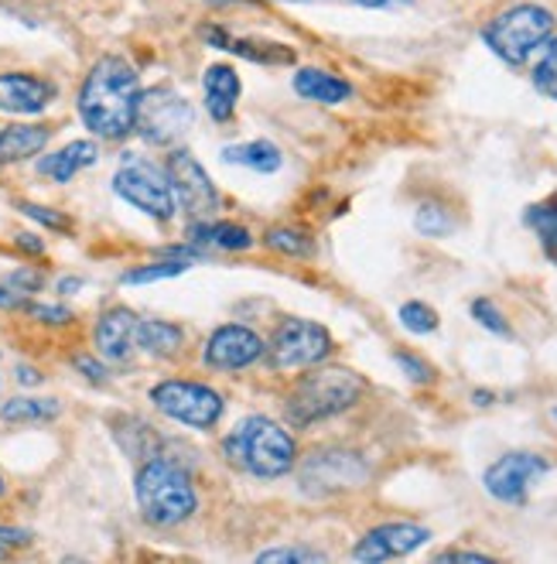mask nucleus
<instances>
[{
    "label": "nucleus",
    "instance_id": "obj_1",
    "mask_svg": "<svg viewBox=\"0 0 557 564\" xmlns=\"http://www.w3.org/2000/svg\"><path fill=\"white\" fill-rule=\"evenodd\" d=\"M138 99L141 76L134 65L120 55H103L86 73L76 107L89 134H96L100 141H123L127 134H134Z\"/></svg>",
    "mask_w": 557,
    "mask_h": 564
},
{
    "label": "nucleus",
    "instance_id": "obj_2",
    "mask_svg": "<svg viewBox=\"0 0 557 564\" xmlns=\"http://www.w3.org/2000/svg\"><path fill=\"white\" fill-rule=\"evenodd\" d=\"M222 458L253 479H281L298 462V445L274 417L250 414L222 438Z\"/></svg>",
    "mask_w": 557,
    "mask_h": 564
},
{
    "label": "nucleus",
    "instance_id": "obj_3",
    "mask_svg": "<svg viewBox=\"0 0 557 564\" xmlns=\"http://www.w3.org/2000/svg\"><path fill=\"white\" fill-rule=\"evenodd\" d=\"M367 393V380L346 367H318L291 387L284 417L291 427H312L356 408Z\"/></svg>",
    "mask_w": 557,
    "mask_h": 564
},
{
    "label": "nucleus",
    "instance_id": "obj_4",
    "mask_svg": "<svg viewBox=\"0 0 557 564\" xmlns=\"http://www.w3.org/2000/svg\"><path fill=\"white\" fill-rule=\"evenodd\" d=\"M134 496L141 517L151 527H178L199 510V496H195L188 466L165 455L144 462L134 479Z\"/></svg>",
    "mask_w": 557,
    "mask_h": 564
},
{
    "label": "nucleus",
    "instance_id": "obj_5",
    "mask_svg": "<svg viewBox=\"0 0 557 564\" xmlns=\"http://www.w3.org/2000/svg\"><path fill=\"white\" fill-rule=\"evenodd\" d=\"M554 35V14L540 4H513L482 28V42L506 65H523Z\"/></svg>",
    "mask_w": 557,
    "mask_h": 564
},
{
    "label": "nucleus",
    "instance_id": "obj_6",
    "mask_svg": "<svg viewBox=\"0 0 557 564\" xmlns=\"http://www.w3.org/2000/svg\"><path fill=\"white\" fill-rule=\"evenodd\" d=\"M113 192L127 206H134L138 213H144L157 223H172L178 216V203H175V188L168 182V172L154 169L151 161L138 158V154H123L120 169L113 175Z\"/></svg>",
    "mask_w": 557,
    "mask_h": 564
},
{
    "label": "nucleus",
    "instance_id": "obj_7",
    "mask_svg": "<svg viewBox=\"0 0 557 564\" xmlns=\"http://www.w3.org/2000/svg\"><path fill=\"white\" fill-rule=\"evenodd\" d=\"M148 401L168 421L195 431L216 427L226 411L222 393L212 390L209 383H195V380H161L148 390Z\"/></svg>",
    "mask_w": 557,
    "mask_h": 564
},
{
    "label": "nucleus",
    "instance_id": "obj_8",
    "mask_svg": "<svg viewBox=\"0 0 557 564\" xmlns=\"http://www.w3.org/2000/svg\"><path fill=\"white\" fill-rule=\"evenodd\" d=\"M192 123H195V110H192V104L175 86L141 89L134 130L148 144L172 148V144H178L188 134Z\"/></svg>",
    "mask_w": 557,
    "mask_h": 564
},
{
    "label": "nucleus",
    "instance_id": "obj_9",
    "mask_svg": "<svg viewBox=\"0 0 557 564\" xmlns=\"http://www.w3.org/2000/svg\"><path fill=\"white\" fill-rule=\"evenodd\" d=\"M370 462L349 452V448H318L312 452L302 469H298V486L305 496H315V500H325V496L336 492H349L370 482Z\"/></svg>",
    "mask_w": 557,
    "mask_h": 564
},
{
    "label": "nucleus",
    "instance_id": "obj_10",
    "mask_svg": "<svg viewBox=\"0 0 557 564\" xmlns=\"http://www.w3.org/2000/svg\"><path fill=\"white\" fill-rule=\"evenodd\" d=\"M332 332L312 318H287L267 343V359L274 370H312L332 356Z\"/></svg>",
    "mask_w": 557,
    "mask_h": 564
},
{
    "label": "nucleus",
    "instance_id": "obj_11",
    "mask_svg": "<svg viewBox=\"0 0 557 564\" xmlns=\"http://www.w3.org/2000/svg\"><path fill=\"white\" fill-rule=\"evenodd\" d=\"M547 473H550V462L544 455H537V452H506L485 469L482 486H485L489 496H493V500H500L506 507H520V503H527L534 482L544 479Z\"/></svg>",
    "mask_w": 557,
    "mask_h": 564
},
{
    "label": "nucleus",
    "instance_id": "obj_12",
    "mask_svg": "<svg viewBox=\"0 0 557 564\" xmlns=\"http://www.w3.org/2000/svg\"><path fill=\"white\" fill-rule=\"evenodd\" d=\"M168 182L175 188V203L178 209L188 216V223L195 219H212L219 213V188L216 182L209 178V172L203 169L199 161H195V154L188 151H175L168 158Z\"/></svg>",
    "mask_w": 557,
    "mask_h": 564
},
{
    "label": "nucleus",
    "instance_id": "obj_13",
    "mask_svg": "<svg viewBox=\"0 0 557 564\" xmlns=\"http://www.w3.org/2000/svg\"><path fill=\"white\" fill-rule=\"evenodd\" d=\"M264 356H267V343L260 339L253 328L237 325V322L219 325L203 349L206 367H212V370H247Z\"/></svg>",
    "mask_w": 557,
    "mask_h": 564
},
{
    "label": "nucleus",
    "instance_id": "obj_14",
    "mask_svg": "<svg viewBox=\"0 0 557 564\" xmlns=\"http://www.w3.org/2000/svg\"><path fill=\"white\" fill-rule=\"evenodd\" d=\"M428 541H432V530L421 527V523H380V527L367 530V534L359 538V544L352 547V557L367 561V564L393 561V557L414 554Z\"/></svg>",
    "mask_w": 557,
    "mask_h": 564
},
{
    "label": "nucleus",
    "instance_id": "obj_15",
    "mask_svg": "<svg viewBox=\"0 0 557 564\" xmlns=\"http://www.w3.org/2000/svg\"><path fill=\"white\" fill-rule=\"evenodd\" d=\"M55 99V86L31 73H0V113L35 117L45 113Z\"/></svg>",
    "mask_w": 557,
    "mask_h": 564
},
{
    "label": "nucleus",
    "instance_id": "obj_16",
    "mask_svg": "<svg viewBox=\"0 0 557 564\" xmlns=\"http://www.w3.org/2000/svg\"><path fill=\"white\" fill-rule=\"evenodd\" d=\"M92 343H96V352H100L107 362H127L138 349V315L127 305L107 308L100 318H96Z\"/></svg>",
    "mask_w": 557,
    "mask_h": 564
},
{
    "label": "nucleus",
    "instance_id": "obj_17",
    "mask_svg": "<svg viewBox=\"0 0 557 564\" xmlns=\"http://www.w3.org/2000/svg\"><path fill=\"white\" fill-rule=\"evenodd\" d=\"M203 93H206V110L216 123H226L237 117V104H240V93H243V83H240V73L233 65L226 62H216L203 73Z\"/></svg>",
    "mask_w": 557,
    "mask_h": 564
},
{
    "label": "nucleus",
    "instance_id": "obj_18",
    "mask_svg": "<svg viewBox=\"0 0 557 564\" xmlns=\"http://www.w3.org/2000/svg\"><path fill=\"white\" fill-rule=\"evenodd\" d=\"M52 130L45 123H8L0 127V164H21L48 148Z\"/></svg>",
    "mask_w": 557,
    "mask_h": 564
},
{
    "label": "nucleus",
    "instance_id": "obj_19",
    "mask_svg": "<svg viewBox=\"0 0 557 564\" xmlns=\"http://www.w3.org/2000/svg\"><path fill=\"white\" fill-rule=\"evenodd\" d=\"M188 243L192 247H219L226 253H243L253 247V237L247 226H237L229 219H195V223H188Z\"/></svg>",
    "mask_w": 557,
    "mask_h": 564
},
{
    "label": "nucleus",
    "instance_id": "obj_20",
    "mask_svg": "<svg viewBox=\"0 0 557 564\" xmlns=\"http://www.w3.org/2000/svg\"><path fill=\"white\" fill-rule=\"evenodd\" d=\"M96 158H100V148H96L92 141H73V144H65L62 151L42 158V161H39V172H42L45 178L65 185V182H73L79 172L92 169Z\"/></svg>",
    "mask_w": 557,
    "mask_h": 564
},
{
    "label": "nucleus",
    "instance_id": "obj_21",
    "mask_svg": "<svg viewBox=\"0 0 557 564\" xmlns=\"http://www.w3.org/2000/svg\"><path fill=\"white\" fill-rule=\"evenodd\" d=\"M294 93H298L302 99H312V104H321V107H339L352 96V86L346 79H339L336 73L298 69L294 73Z\"/></svg>",
    "mask_w": 557,
    "mask_h": 564
},
{
    "label": "nucleus",
    "instance_id": "obj_22",
    "mask_svg": "<svg viewBox=\"0 0 557 564\" xmlns=\"http://www.w3.org/2000/svg\"><path fill=\"white\" fill-rule=\"evenodd\" d=\"M219 158L229 161V164H240V169L260 172V175H274L284 164V151L274 141H267V138L243 141V144H226L219 151Z\"/></svg>",
    "mask_w": 557,
    "mask_h": 564
},
{
    "label": "nucleus",
    "instance_id": "obj_23",
    "mask_svg": "<svg viewBox=\"0 0 557 564\" xmlns=\"http://www.w3.org/2000/svg\"><path fill=\"white\" fill-rule=\"evenodd\" d=\"M185 346V332L175 322L165 318H138V349L157 359L178 356Z\"/></svg>",
    "mask_w": 557,
    "mask_h": 564
},
{
    "label": "nucleus",
    "instance_id": "obj_24",
    "mask_svg": "<svg viewBox=\"0 0 557 564\" xmlns=\"http://www.w3.org/2000/svg\"><path fill=\"white\" fill-rule=\"evenodd\" d=\"M62 414V404L55 397H14L0 408V421L8 424H45Z\"/></svg>",
    "mask_w": 557,
    "mask_h": 564
},
{
    "label": "nucleus",
    "instance_id": "obj_25",
    "mask_svg": "<svg viewBox=\"0 0 557 564\" xmlns=\"http://www.w3.org/2000/svg\"><path fill=\"white\" fill-rule=\"evenodd\" d=\"M222 52H233L253 65H294V48L291 45H277V42H256V39H233L229 35Z\"/></svg>",
    "mask_w": 557,
    "mask_h": 564
},
{
    "label": "nucleus",
    "instance_id": "obj_26",
    "mask_svg": "<svg viewBox=\"0 0 557 564\" xmlns=\"http://www.w3.org/2000/svg\"><path fill=\"white\" fill-rule=\"evenodd\" d=\"M264 243L274 250V253H284V257H294V260H305V257H315V240L308 229H298V226H274L271 234L264 237Z\"/></svg>",
    "mask_w": 557,
    "mask_h": 564
},
{
    "label": "nucleus",
    "instance_id": "obj_27",
    "mask_svg": "<svg viewBox=\"0 0 557 564\" xmlns=\"http://www.w3.org/2000/svg\"><path fill=\"white\" fill-rule=\"evenodd\" d=\"M527 226L540 237L544 250L557 260V198H547V203H540V206H531Z\"/></svg>",
    "mask_w": 557,
    "mask_h": 564
},
{
    "label": "nucleus",
    "instance_id": "obj_28",
    "mask_svg": "<svg viewBox=\"0 0 557 564\" xmlns=\"http://www.w3.org/2000/svg\"><path fill=\"white\" fill-rule=\"evenodd\" d=\"M188 271V260L185 257H172V260H157V263H144V268H134L120 278V284H154V281H168Z\"/></svg>",
    "mask_w": 557,
    "mask_h": 564
},
{
    "label": "nucleus",
    "instance_id": "obj_29",
    "mask_svg": "<svg viewBox=\"0 0 557 564\" xmlns=\"http://www.w3.org/2000/svg\"><path fill=\"white\" fill-rule=\"evenodd\" d=\"M414 226H417V234H424V237H448L455 229V219L438 203H421L417 213H414Z\"/></svg>",
    "mask_w": 557,
    "mask_h": 564
},
{
    "label": "nucleus",
    "instance_id": "obj_30",
    "mask_svg": "<svg viewBox=\"0 0 557 564\" xmlns=\"http://www.w3.org/2000/svg\"><path fill=\"white\" fill-rule=\"evenodd\" d=\"M540 48L544 52L534 65V86H537V93L557 99V39H547Z\"/></svg>",
    "mask_w": 557,
    "mask_h": 564
},
{
    "label": "nucleus",
    "instance_id": "obj_31",
    "mask_svg": "<svg viewBox=\"0 0 557 564\" xmlns=\"http://www.w3.org/2000/svg\"><path fill=\"white\" fill-rule=\"evenodd\" d=\"M397 318L407 332H414V336H432V332H438V312L424 302H404Z\"/></svg>",
    "mask_w": 557,
    "mask_h": 564
},
{
    "label": "nucleus",
    "instance_id": "obj_32",
    "mask_svg": "<svg viewBox=\"0 0 557 564\" xmlns=\"http://www.w3.org/2000/svg\"><path fill=\"white\" fill-rule=\"evenodd\" d=\"M472 318L485 328V332H493V336H500V339H510L513 336V328H510V322H506V315L489 302V297H476L472 302Z\"/></svg>",
    "mask_w": 557,
    "mask_h": 564
},
{
    "label": "nucleus",
    "instance_id": "obj_33",
    "mask_svg": "<svg viewBox=\"0 0 557 564\" xmlns=\"http://www.w3.org/2000/svg\"><path fill=\"white\" fill-rule=\"evenodd\" d=\"M18 213H24L28 219H35V223L55 229V234H69V229H73L69 219H65L62 213H55V209H48V206H39V203H18Z\"/></svg>",
    "mask_w": 557,
    "mask_h": 564
},
{
    "label": "nucleus",
    "instance_id": "obj_34",
    "mask_svg": "<svg viewBox=\"0 0 557 564\" xmlns=\"http://www.w3.org/2000/svg\"><path fill=\"white\" fill-rule=\"evenodd\" d=\"M393 362L404 370V377L411 380V383H432L435 380V370H432V362H424L421 356H414V352H397L393 356Z\"/></svg>",
    "mask_w": 557,
    "mask_h": 564
},
{
    "label": "nucleus",
    "instance_id": "obj_35",
    "mask_svg": "<svg viewBox=\"0 0 557 564\" xmlns=\"http://www.w3.org/2000/svg\"><path fill=\"white\" fill-rule=\"evenodd\" d=\"M260 564H271V561H329L321 551H308V547H267L256 554Z\"/></svg>",
    "mask_w": 557,
    "mask_h": 564
},
{
    "label": "nucleus",
    "instance_id": "obj_36",
    "mask_svg": "<svg viewBox=\"0 0 557 564\" xmlns=\"http://www.w3.org/2000/svg\"><path fill=\"white\" fill-rule=\"evenodd\" d=\"M24 312L31 318H39L45 325H69L73 322V312L65 305H39V302H24Z\"/></svg>",
    "mask_w": 557,
    "mask_h": 564
},
{
    "label": "nucleus",
    "instance_id": "obj_37",
    "mask_svg": "<svg viewBox=\"0 0 557 564\" xmlns=\"http://www.w3.org/2000/svg\"><path fill=\"white\" fill-rule=\"evenodd\" d=\"M73 367H76L86 380H92V383H107V380H110V373H107V367L100 362V356H76V359H73Z\"/></svg>",
    "mask_w": 557,
    "mask_h": 564
},
{
    "label": "nucleus",
    "instance_id": "obj_38",
    "mask_svg": "<svg viewBox=\"0 0 557 564\" xmlns=\"http://www.w3.org/2000/svg\"><path fill=\"white\" fill-rule=\"evenodd\" d=\"M8 284H11L14 291H21V294H35V291H42V288H45V278H42V274H35V271H14Z\"/></svg>",
    "mask_w": 557,
    "mask_h": 564
},
{
    "label": "nucleus",
    "instance_id": "obj_39",
    "mask_svg": "<svg viewBox=\"0 0 557 564\" xmlns=\"http://www.w3.org/2000/svg\"><path fill=\"white\" fill-rule=\"evenodd\" d=\"M35 534L24 527H0V547H28Z\"/></svg>",
    "mask_w": 557,
    "mask_h": 564
},
{
    "label": "nucleus",
    "instance_id": "obj_40",
    "mask_svg": "<svg viewBox=\"0 0 557 564\" xmlns=\"http://www.w3.org/2000/svg\"><path fill=\"white\" fill-rule=\"evenodd\" d=\"M14 247L24 250V253H31V257H42L45 253V240L39 234H18L14 237Z\"/></svg>",
    "mask_w": 557,
    "mask_h": 564
},
{
    "label": "nucleus",
    "instance_id": "obj_41",
    "mask_svg": "<svg viewBox=\"0 0 557 564\" xmlns=\"http://www.w3.org/2000/svg\"><path fill=\"white\" fill-rule=\"evenodd\" d=\"M435 561H469V564H489L493 557L482 554V551H441Z\"/></svg>",
    "mask_w": 557,
    "mask_h": 564
},
{
    "label": "nucleus",
    "instance_id": "obj_42",
    "mask_svg": "<svg viewBox=\"0 0 557 564\" xmlns=\"http://www.w3.org/2000/svg\"><path fill=\"white\" fill-rule=\"evenodd\" d=\"M0 308H24V294L14 291L11 284L0 288Z\"/></svg>",
    "mask_w": 557,
    "mask_h": 564
},
{
    "label": "nucleus",
    "instance_id": "obj_43",
    "mask_svg": "<svg viewBox=\"0 0 557 564\" xmlns=\"http://www.w3.org/2000/svg\"><path fill=\"white\" fill-rule=\"evenodd\" d=\"M18 380H21L24 387H39V383H42V373H39L35 367H18Z\"/></svg>",
    "mask_w": 557,
    "mask_h": 564
},
{
    "label": "nucleus",
    "instance_id": "obj_44",
    "mask_svg": "<svg viewBox=\"0 0 557 564\" xmlns=\"http://www.w3.org/2000/svg\"><path fill=\"white\" fill-rule=\"evenodd\" d=\"M352 4H359V8H397V4H411V0H352Z\"/></svg>",
    "mask_w": 557,
    "mask_h": 564
},
{
    "label": "nucleus",
    "instance_id": "obj_45",
    "mask_svg": "<svg viewBox=\"0 0 557 564\" xmlns=\"http://www.w3.org/2000/svg\"><path fill=\"white\" fill-rule=\"evenodd\" d=\"M83 291V278H62L58 281V294H76Z\"/></svg>",
    "mask_w": 557,
    "mask_h": 564
},
{
    "label": "nucleus",
    "instance_id": "obj_46",
    "mask_svg": "<svg viewBox=\"0 0 557 564\" xmlns=\"http://www.w3.org/2000/svg\"><path fill=\"white\" fill-rule=\"evenodd\" d=\"M493 401H496V393H493V390H476V393H472V404H476V408H489Z\"/></svg>",
    "mask_w": 557,
    "mask_h": 564
},
{
    "label": "nucleus",
    "instance_id": "obj_47",
    "mask_svg": "<svg viewBox=\"0 0 557 564\" xmlns=\"http://www.w3.org/2000/svg\"><path fill=\"white\" fill-rule=\"evenodd\" d=\"M212 8H226V4H237V0H209Z\"/></svg>",
    "mask_w": 557,
    "mask_h": 564
},
{
    "label": "nucleus",
    "instance_id": "obj_48",
    "mask_svg": "<svg viewBox=\"0 0 557 564\" xmlns=\"http://www.w3.org/2000/svg\"><path fill=\"white\" fill-rule=\"evenodd\" d=\"M4 489H8V486H4V476H0V496H4Z\"/></svg>",
    "mask_w": 557,
    "mask_h": 564
},
{
    "label": "nucleus",
    "instance_id": "obj_49",
    "mask_svg": "<svg viewBox=\"0 0 557 564\" xmlns=\"http://www.w3.org/2000/svg\"><path fill=\"white\" fill-rule=\"evenodd\" d=\"M550 417H554V421H557V408H554V411H550Z\"/></svg>",
    "mask_w": 557,
    "mask_h": 564
}]
</instances>
